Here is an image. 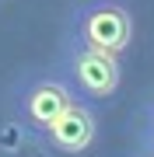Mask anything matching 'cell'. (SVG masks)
I'll use <instances>...</instances> for the list:
<instances>
[{"label": "cell", "instance_id": "1", "mask_svg": "<svg viewBox=\"0 0 154 157\" xmlns=\"http://www.w3.org/2000/svg\"><path fill=\"white\" fill-rule=\"evenodd\" d=\"M7 101H11V112L18 122L42 136L77 101V94L63 80V73L53 67V70H28L21 77H14L11 91H7Z\"/></svg>", "mask_w": 154, "mask_h": 157}, {"label": "cell", "instance_id": "2", "mask_svg": "<svg viewBox=\"0 0 154 157\" xmlns=\"http://www.w3.org/2000/svg\"><path fill=\"white\" fill-rule=\"evenodd\" d=\"M63 39L123 59V52L133 42V14L123 0H84L67 14Z\"/></svg>", "mask_w": 154, "mask_h": 157}, {"label": "cell", "instance_id": "3", "mask_svg": "<svg viewBox=\"0 0 154 157\" xmlns=\"http://www.w3.org/2000/svg\"><path fill=\"white\" fill-rule=\"evenodd\" d=\"M56 70L63 73V80L70 84V91L81 101H109L123 84V63L119 56H109V52L88 49L74 39H63L60 35V56H56Z\"/></svg>", "mask_w": 154, "mask_h": 157}, {"label": "cell", "instance_id": "4", "mask_svg": "<svg viewBox=\"0 0 154 157\" xmlns=\"http://www.w3.org/2000/svg\"><path fill=\"white\" fill-rule=\"evenodd\" d=\"M95 140H98V112L91 101H81V98L42 133V143L63 157H84L95 147Z\"/></svg>", "mask_w": 154, "mask_h": 157}, {"label": "cell", "instance_id": "5", "mask_svg": "<svg viewBox=\"0 0 154 157\" xmlns=\"http://www.w3.org/2000/svg\"><path fill=\"white\" fill-rule=\"evenodd\" d=\"M140 143L154 147V98L144 105V122H140Z\"/></svg>", "mask_w": 154, "mask_h": 157}, {"label": "cell", "instance_id": "6", "mask_svg": "<svg viewBox=\"0 0 154 157\" xmlns=\"http://www.w3.org/2000/svg\"><path fill=\"white\" fill-rule=\"evenodd\" d=\"M137 157H154V147H147V143H140V150H137Z\"/></svg>", "mask_w": 154, "mask_h": 157}]
</instances>
